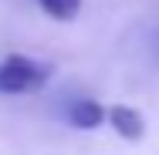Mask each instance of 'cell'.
<instances>
[{
  "label": "cell",
  "mask_w": 159,
  "mask_h": 155,
  "mask_svg": "<svg viewBox=\"0 0 159 155\" xmlns=\"http://www.w3.org/2000/svg\"><path fill=\"white\" fill-rule=\"evenodd\" d=\"M51 78V64L34 61L27 54H10L0 61V91L3 94H31L41 91Z\"/></svg>",
  "instance_id": "1"
},
{
  "label": "cell",
  "mask_w": 159,
  "mask_h": 155,
  "mask_svg": "<svg viewBox=\"0 0 159 155\" xmlns=\"http://www.w3.org/2000/svg\"><path fill=\"white\" fill-rule=\"evenodd\" d=\"M105 122L112 125L122 138H129V142H139V138L146 135V118H142L135 108H129V105H112V108H105Z\"/></svg>",
  "instance_id": "2"
},
{
  "label": "cell",
  "mask_w": 159,
  "mask_h": 155,
  "mask_svg": "<svg viewBox=\"0 0 159 155\" xmlns=\"http://www.w3.org/2000/svg\"><path fill=\"white\" fill-rule=\"evenodd\" d=\"M68 122L75 125V128L92 131V128H98V125L105 122V108L98 101H92V98H75L68 105Z\"/></svg>",
  "instance_id": "3"
},
{
  "label": "cell",
  "mask_w": 159,
  "mask_h": 155,
  "mask_svg": "<svg viewBox=\"0 0 159 155\" xmlns=\"http://www.w3.org/2000/svg\"><path fill=\"white\" fill-rule=\"evenodd\" d=\"M37 7L54 20H71V17H78L81 0H37Z\"/></svg>",
  "instance_id": "4"
}]
</instances>
